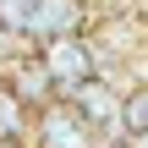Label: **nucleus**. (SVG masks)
<instances>
[{
	"label": "nucleus",
	"instance_id": "f257e3e1",
	"mask_svg": "<svg viewBox=\"0 0 148 148\" xmlns=\"http://www.w3.org/2000/svg\"><path fill=\"white\" fill-rule=\"evenodd\" d=\"M27 148H104V137L66 104V99H49L33 110L27 121Z\"/></svg>",
	"mask_w": 148,
	"mask_h": 148
},
{
	"label": "nucleus",
	"instance_id": "20e7f679",
	"mask_svg": "<svg viewBox=\"0 0 148 148\" xmlns=\"http://www.w3.org/2000/svg\"><path fill=\"white\" fill-rule=\"evenodd\" d=\"M88 27H93L88 0H27V22H22L27 44L55 38V33H88Z\"/></svg>",
	"mask_w": 148,
	"mask_h": 148
},
{
	"label": "nucleus",
	"instance_id": "0eeeda50",
	"mask_svg": "<svg viewBox=\"0 0 148 148\" xmlns=\"http://www.w3.org/2000/svg\"><path fill=\"white\" fill-rule=\"evenodd\" d=\"M27 121H33V110L16 104V93L0 82V148H27Z\"/></svg>",
	"mask_w": 148,
	"mask_h": 148
},
{
	"label": "nucleus",
	"instance_id": "6e6552de",
	"mask_svg": "<svg viewBox=\"0 0 148 148\" xmlns=\"http://www.w3.org/2000/svg\"><path fill=\"white\" fill-rule=\"evenodd\" d=\"M143 5H148V0H143Z\"/></svg>",
	"mask_w": 148,
	"mask_h": 148
},
{
	"label": "nucleus",
	"instance_id": "7ed1b4c3",
	"mask_svg": "<svg viewBox=\"0 0 148 148\" xmlns=\"http://www.w3.org/2000/svg\"><path fill=\"white\" fill-rule=\"evenodd\" d=\"M60 99L104 137V148H115V115H121V88H115V77H82V82H71V88H60Z\"/></svg>",
	"mask_w": 148,
	"mask_h": 148
},
{
	"label": "nucleus",
	"instance_id": "f03ea898",
	"mask_svg": "<svg viewBox=\"0 0 148 148\" xmlns=\"http://www.w3.org/2000/svg\"><path fill=\"white\" fill-rule=\"evenodd\" d=\"M33 55H38V66L49 71L55 93L99 71V55H93V38H88V33H55V38H38Z\"/></svg>",
	"mask_w": 148,
	"mask_h": 148
},
{
	"label": "nucleus",
	"instance_id": "39448f33",
	"mask_svg": "<svg viewBox=\"0 0 148 148\" xmlns=\"http://www.w3.org/2000/svg\"><path fill=\"white\" fill-rule=\"evenodd\" d=\"M0 82L16 93V104H27V110H38V104H49V99H60L55 93V82H49V71L38 66V55H22L16 66H5L0 71Z\"/></svg>",
	"mask_w": 148,
	"mask_h": 148
},
{
	"label": "nucleus",
	"instance_id": "423d86ee",
	"mask_svg": "<svg viewBox=\"0 0 148 148\" xmlns=\"http://www.w3.org/2000/svg\"><path fill=\"white\" fill-rule=\"evenodd\" d=\"M115 143H148V77L121 93V115H115Z\"/></svg>",
	"mask_w": 148,
	"mask_h": 148
}]
</instances>
